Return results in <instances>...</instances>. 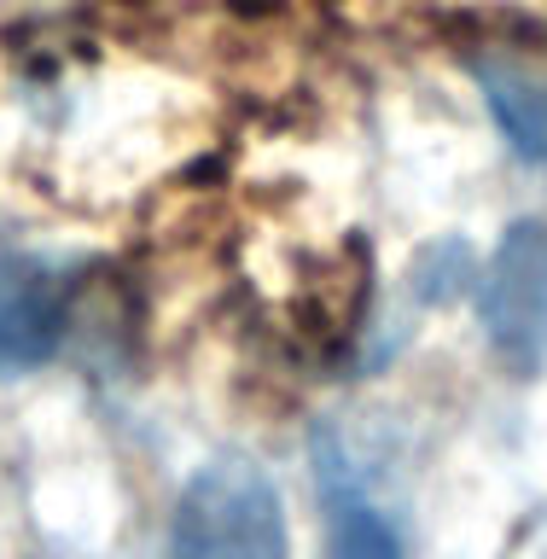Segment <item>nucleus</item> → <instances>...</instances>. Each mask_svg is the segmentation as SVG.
<instances>
[{
	"label": "nucleus",
	"mask_w": 547,
	"mask_h": 559,
	"mask_svg": "<svg viewBox=\"0 0 547 559\" xmlns=\"http://www.w3.org/2000/svg\"><path fill=\"white\" fill-rule=\"evenodd\" d=\"M169 559H292L286 507L251 454H216L175 501Z\"/></svg>",
	"instance_id": "nucleus-1"
},
{
	"label": "nucleus",
	"mask_w": 547,
	"mask_h": 559,
	"mask_svg": "<svg viewBox=\"0 0 547 559\" xmlns=\"http://www.w3.org/2000/svg\"><path fill=\"white\" fill-rule=\"evenodd\" d=\"M478 314L507 361L536 373L547 356V222H513L484 274Z\"/></svg>",
	"instance_id": "nucleus-2"
},
{
	"label": "nucleus",
	"mask_w": 547,
	"mask_h": 559,
	"mask_svg": "<svg viewBox=\"0 0 547 559\" xmlns=\"http://www.w3.org/2000/svg\"><path fill=\"white\" fill-rule=\"evenodd\" d=\"M64 338V292L41 262L0 257V373L41 367Z\"/></svg>",
	"instance_id": "nucleus-3"
},
{
	"label": "nucleus",
	"mask_w": 547,
	"mask_h": 559,
	"mask_svg": "<svg viewBox=\"0 0 547 559\" xmlns=\"http://www.w3.org/2000/svg\"><path fill=\"white\" fill-rule=\"evenodd\" d=\"M314 461H321V489H326V536L332 559H402V542L391 531V519L367 501V489L356 484V472L344 466L338 443L314 437Z\"/></svg>",
	"instance_id": "nucleus-4"
},
{
	"label": "nucleus",
	"mask_w": 547,
	"mask_h": 559,
	"mask_svg": "<svg viewBox=\"0 0 547 559\" xmlns=\"http://www.w3.org/2000/svg\"><path fill=\"white\" fill-rule=\"evenodd\" d=\"M478 87L519 157L547 169V76L524 64H478Z\"/></svg>",
	"instance_id": "nucleus-5"
}]
</instances>
